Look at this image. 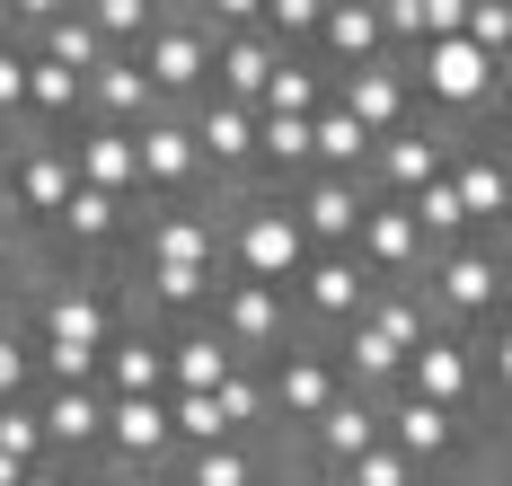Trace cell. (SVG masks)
I'll return each mask as SVG.
<instances>
[{
	"label": "cell",
	"instance_id": "obj_47",
	"mask_svg": "<svg viewBox=\"0 0 512 486\" xmlns=\"http://www.w3.org/2000/svg\"><path fill=\"white\" fill-rule=\"evenodd\" d=\"M18 486H71V469H62V460H36V469H27Z\"/></svg>",
	"mask_w": 512,
	"mask_h": 486
},
{
	"label": "cell",
	"instance_id": "obj_13",
	"mask_svg": "<svg viewBox=\"0 0 512 486\" xmlns=\"http://www.w3.org/2000/svg\"><path fill=\"white\" fill-rule=\"evenodd\" d=\"M98 442H115L124 478L151 469V460H168V451H177V442H168V398H106V433Z\"/></svg>",
	"mask_w": 512,
	"mask_h": 486
},
{
	"label": "cell",
	"instance_id": "obj_31",
	"mask_svg": "<svg viewBox=\"0 0 512 486\" xmlns=\"http://www.w3.org/2000/svg\"><path fill=\"white\" fill-rule=\"evenodd\" d=\"M53 230H62L71 248H106V239L124 230V204H115V195H89V186H71V204L53 213Z\"/></svg>",
	"mask_w": 512,
	"mask_h": 486
},
{
	"label": "cell",
	"instance_id": "obj_45",
	"mask_svg": "<svg viewBox=\"0 0 512 486\" xmlns=\"http://www.w3.org/2000/svg\"><path fill=\"white\" fill-rule=\"evenodd\" d=\"M256 36H318V0H274V9H256Z\"/></svg>",
	"mask_w": 512,
	"mask_h": 486
},
{
	"label": "cell",
	"instance_id": "obj_49",
	"mask_svg": "<svg viewBox=\"0 0 512 486\" xmlns=\"http://www.w3.org/2000/svg\"><path fill=\"white\" fill-rule=\"evenodd\" d=\"M18 478H27V469H18V460H0V486H18Z\"/></svg>",
	"mask_w": 512,
	"mask_h": 486
},
{
	"label": "cell",
	"instance_id": "obj_10",
	"mask_svg": "<svg viewBox=\"0 0 512 486\" xmlns=\"http://www.w3.org/2000/svg\"><path fill=\"white\" fill-rule=\"evenodd\" d=\"M336 107L354 115L362 133L380 142V133H398V124H415V89L398 62H362V71H345V89H336Z\"/></svg>",
	"mask_w": 512,
	"mask_h": 486
},
{
	"label": "cell",
	"instance_id": "obj_5",
	"mask_svg": "<svg viewBox=\"0 0 512 486\" xmlns=\"http://www.w3.org/2000/svg\"><path fill=\"white\" fill-rule=\"evenodd\" d=\"M362 213H371V186H362V177H318V186H301L292 230L309 239V257H327V248H354Z\"/></svg>",
	"mask_w": 512,
	"mask_h": 486
},
{
	"label": "cell",
	"instance_id": "obj_20",
	"mask_svg": "<svg viewBox=\"0 0 512 486\" xmlns=\"http://www.w3.org/2000/svg\"><path fill=\"white\" fill-rule=\"evenodd\" d=\"M27 18H36V45H27V54H45V62H62V71H71V80H89V71H98V62H106V45H98V27H89V18H80V9H27Z\"/></svg>",
	"mask_w": 512,
	"mask_h": 486
},
{
	"label": "cell",
	"instance_id": "obj_44",
	"mask_svg": "<svg viewBox=\"0 0 512 486\" xmlns=\"http://www.w3.org/2000/svg\"><path fill=\"white\" fill-rule=\"evenodd\" d=\"M18 115H27V45L0 36V124H18Z\"/></svg>",
	"mask_w": 512,
	"mask_h": 486
},
{
	"label": "cell",
	"instance_id": "obj_16",
	"mask_svg": "<svg viewBox=\"0 0 512 486\" xmlns=\"http://www.w3.org/2000/svg\"><path fill=\"white\" fill-rule=\"evenodd\" d=\"M71 177H80L89 195L133 204V195H142V177H133V133H106V124H89V133H80V151H71Z\"/></svg>",
	"mask_w": 512,
	"mask_h": 486
},
{
	"label": "cell",
	"instance_id": "obj_40",
	"mask_svg": "<svg viewBox=\"0 0 512 486\" xmlns=\"http://www.w3.org/2000/svg\"><path fill=\"white\" fill-rule=\"evenodd\" d=\"M362 327H371V336H389V345H398V354H415V345H424V336H433V327H424V310H415V301H371V310H362Z\"/></svg>",
	"mask_w": 512,
	"mask_h": 486
},
{
	"label": "cell",
	"instance_id": "obj_24",
	"mask_svg": "<svg viewBox=\"0 0 512 486\" xmlns=\"http://www.w3.org/2000/svg\"><path fill=\"white\" fill-rule=\"evenodd\" d=\"M283 292H265V283H230L221 292V345H274L283 336Z\"/></svg>",
	"mask_w": 512,
	"mask_h": 486
},
{
	"label": "cell",
	"instance_id": "obj_46",
	"mask_svg": "<svg viewBox=\"0 0 512 486\" xmlns=\"http://www.w3.org/2000/svg\"><path fill=\"white\" fill-rule=\"evenodd\" d=\"M27 372H36V354H27V336H18V327H0V407H9V398L27 389Z\"/></svg>",
	"mask_w": 512,
	"mask_h": 486
},
{
	"label": "cell",
	"instance_id": "obj_26",
	"mask_svg": "<svg viewBox=\"0 0 512 486\" xmlns=\"http://www.w3.org/2000/svg\"><path fill=\"white\" fill-rule=\"evenodd\" d=\"M309 160L327 168V177H362V160H371V133H362L336 98H327V107L309 115Z\"/></svg>",
	"mask_w": 512,
	"mask_h": 486
},
{
	"label": "cell",
	"instance_id": "obj_19",
	"mask_svg": "<svg viewBox=\"0 0 512 486\" xmlns=\"http://www.w3.org/2000/svg\"><path fill=\"white\" fill-rule=\"evenodd\" d=\"M274 36H256V27H239V36H212V71H221V98L230 107H256L265 98V71H274Z\"/></svg>",
	"mask_w": 512,
	"mask_h": 486
},
{
	"label": "cell",
	"instance_id": "obj_23",
	"mask_svg": "<svg viewBox=\"0 0 512 486\" xmlns=\"http://www.w3.org/2000/svg\"><path fill=\"white\" fill-rule=\"evenodd\" d=\"M318 54H336V62H380L389 54V36H380V9L371 0H345V9H318Z\"/></svg>",
	"mask_w": 512,
	"mask_h": 486
},
{
	"label": "cell",
	"instance_id": "obj_14",
	"mask_svg": "<svg viewBox=\"0 0 512 486\" xmlns=\"http://www.w3.org/2000/svg\"><path fill=\"white\" fill-rule=\"evenodd\" d=\"M433 292H442L451 319H486V310L504 301V257H486V248H442Z\"/></svg>",
	"mask_w": 512,
	"mask_h": 486
},
{
	"label": "cell",
	"instance_id": "obj_51",
	"mask_svg": "<svg viewBox=\"0 0 512 486\" xmlns=\"http://www.w3.org/2000/svg\"><path fill=\"white\" fill-rule=\"evenodd\" d=\"M415 486H451V478H415Z\"/></svg>",
	"mask_w": 512,
	"mask_h": 486
},
{
	"label": "cell",
	"instance_id": "obj_11",
	"mask_svg": "<svg viewBox=\"0 0 512 486\" xmlns=\"http://www.w3.org/2000/svg\"><path fill=\"white\" fill-rule=\"evenodd\" d=\"M133 177H142V195H177V186H195V133H186V115L159 107L142 133H133Z\"/></svg>",
	"mask_w": 512,
	"mask_h": 486
},
{
	"label": "cell",
	"instance_id": "obj_38",
	"mask_svg": "<svg viewBox=\"0 0 512 486\" xmlns=\"http://www.w3.org/2000/svg\"><path fill=\"white\" fill-rule=\"evenodd\" d=\"M0 460H18V469L53 460V451H45V425H36V407H27V398H9V407H0Z\"/></svg>",
	"mask_w": 512,
	"mask_h": 486
},
{
	"label": "cell",
	"instance_id": "obj_6",
	"mask_svg": "<svg viewBox=\"0 0 512 486\" xmlns=\"http://www.w3.org/2000/svg\"><path fill=\"white\" fill-rule=\"evenodd\" d=\"M398 398H424V407H451L460 416V398H477V354H468L460 336H424L407 354V372H398Z\"/></svg>",
	"mask_w": 512,
	"mask_h": 486
},
{
	"label": "cell",
	"instance_id": "obj_39",
	"mask_svg": "<svg viewBox=\"0 0 512 486\" xmlns=\"http://www.w3.org/2000/svg\"><path fill=\"white\" fill-rule=\"evenodd\" d=\"M212 407H221V425H230V433H239V425H265V416H274V407H265V380H256V372H230L221 389H212Z\"/></svg>",
	"mask_w": 512,
	"mask_h": 486
},
{
	"label": "cell",
	"instance_id": "obj_37",
	"mask_svg": "<svg viewBox=\"0 0 512 486\" xmlns=\"http://www.w3.org/2000/svg\"><path fill=\"white\" fill-rule=\"evenodd\" d=\"M256 160L309 168V115H256Z\"/></svg>",
	"mask_w": 512,
	"mask_h": 486
},
{
	"label": "cell",
	"instance_id": "obj_48",
	"mask_svg": "<svg viewBox=\"0 0 512 486\" xmlns=\"http://www.w3.org/2000/svg\"><path fill=\"white\" fill-rule=\"evenodd\" d=\"M9 283H18V274H9V248H0V301H9Z\"/></svg>",
	"mask_w": 512,
	"mask_h": 486
},
{
	"label": "cell",
	"instance_id": "obj_2",
	"mask_svg": "<svg viewBox=\"0 0 512 486\" xmlns=\"http://www.w3.org/2000/svg\"><path fill=\"white\" fill-rule=\"evenodd\" d=\"M142 80L159 89V107L168 98H186V89H204V71H212V36L195 27V18H159L151 36H142Z\"/></svg>",
	"mask_w": 512,
	"mask_h": 486
},
{
	"label": "cell",
	"instance_id": "obj_35",
	"mask_svg": "<svg viewBox=\"0 0 512 486\" xmlns=\"http://www.w3.org/2000/svg\"><path fill=\"white\" fill-rule=\"evenodd\" d=\"M168 442L212 451V442H230V425H221V407H212V398H177V389H168Z\"/></svg>",
	"mask_w": 512,
	"mask_h": 486
},
{
	"label": "cell",
	"instance_id": "obj_17",
	"mask_svg": "<svg viewBox=\"0 0 512 486\" xmlns=\"http://www.w3.org/2000/svg\"><path fill=\"white\" fill-rule=\"evenodd\" d=\"M186 133H195V168H248L256 160V107L212 98L204 115H186Z\"/></svg>",
	"mask_w": 512,
	"mask_h": 486
},
{
	"label": "cell",
	"instance_id": "obj_52",
	"mask_svg": "<svg viewBox=\"0 0 512 486\" xmlns=\"http://www.w3.org/2000/svg\"><path fill=\"white\" fill-rule=\"evenodd\" d=\"M115 486H142V478H115Z\"/></svg>",
	"mask_w": 512,
	"mask_h": 486
},
{
	"label": "cell",
	"instance_id": "obj_33",
	"mask_svg": "<svg viewBox=\"0 0 512 486\" xmlns=\"http://www.w3.org/2000/svg\"><path fill=\"white\" fill-rule=\"evenodd\" d=\"M151 266H212V221L204 213H168L151 230Z\"/></svg>",
	"mask_w": 512,
	"mask_h": 486
},
{
	"label": "cell",
	"instance_id": "obj_29",
	"mask_svg": "<svg viewBox=\"0 0 512 486\" xmlns=\"http://www.w3.org/2000/svg\"><path fill=\"white\" fill-rule=\"evenodd\" d=\"M309 433H318V451H327L336 469H354L362 451L380 442V407H371V398H336V407H327V416H318Z\"/></svg>",
	"mask_w": 512,
	"mask_h": 486
},
{
	"label": "cell",
	"instance_id": "obj_12",
	"mask_svg": "<svg viewBox=\"0 0 512 486\" xmlns=\"http://www.w3.org/2000/svg\"><path fill=\"white\" fill-rule=\"evenodd\" d=\"M336 398H345V380H336L327 354H283V372L265 380V407H274V416H292V425H318Z\"/></svg>",
	"mask_w": 512,
	"mask_h": 486
},
{
	"label": "cell",
	"instance_id": "obj_15",
	"mask_svg": "<svg viewBox=\"0 0 512 486\" xmlns=\"http://www.w3.org/2000/svg\"><path fill=\"white\" fill-rule=\"evenodd\" d=\"M98 389L106 398H168V345H151V336H106Z\"/></svg>",
	"mask_w": 512,
	"mask_h": 486
},
{
	"label": "cell",
	"instance_id": "obj_3",
	"mask_svg": "<svg viewBox=\"0 0 512 486\" xmlns=\"http://www.w3.org/2000/svg\"><path fill=\"white\" fill-rule=\"evenodd\" d=\"M407 89H424V98H433V107H486V89H495V62L477 54V45H468V36H442V45H424V54H415V80Z\"/></svg>",
	"mask_w": 512,
	"mask_h": 486
},
{
	"label": "cell",
	"instance_id": "obj_42",
	"mask_svg": "<svg viewBox=\"0 0 512 486\" xmlns=\"http://www.w3.org/2000/svg\"><path fill=\"white\" fill-rule=\"evenodd\" d=\"M45 380H53V389H98V354H89V345H53V336H45Z\"/></svg>",
	"mask_w": 512,
	"mask_h": 486
},
{
	"label": "cell",
	"instance_id": "obj_27",
	"mask_svg": "<svg viewBox=\"0 0 512 486\" xmlns=\"http://www.w3.org/2000/svg\"><path fill=\"white\" fill-rule=\"evenodd\" d=\"M36 327H45L53 345H89V354H106V336H115V319H106L98 292H53L45 310H36Z\"/></svg>",
	"mask_w": 512,
	"mask_h": 486
},
{
	"label": "cell",
	"instance_id": "obj_34",
	"mask_svg": "<svg viewBox=\"0 0 512 486\" xmlns=\"http://www.w3.org/2000/svg\"><path fill=\"white\" fill-rule=\"evenodd\" d=\"M27 115L45 124V115H80V80L62 71V62H45V54H27Z\"/></svg>",
	"mask_w": 512,
	"mask_h": 486
},
{
	"label": "cell",
	"instance_id": "obj_41",
	"mask_svg": "<svg viewBox=\"0 0 512 486\" xmlns=\"http://www.w3.org/2000/svg\"><path fill=\"white\" fill-rule=\"evenodd\" d=\"M151 301L159 310H195V301H212V266H151Z\"/></svg>",
	"mask_w": 512,
	"mask_h": 486
},
{
	"label": "cell",
	"instance_id": "obj_50",
	"mask_svg": "<svg viewBox=\"0 0 512 486\" xmlns=\"http://www.w3.org/2000/svg\"><path fill=\"white\" fill-rule=\"evenodd\" d=\"M0 204H9V168H0Z\"/></svg>",
	"mask_w": 512,
	"mask_h": 486
},
{
	"label": "cell",
	"instance_id": "obj_43",
	"mask_svg": "<svg viewBox=\"0 0 512 486\" xmlns=\"http://www.w3.org/2000/svg\"><path fill=\"white\" fill-rule=\"evenodd\" d=\"M345 486H415V469L398 460V451H389V442H371L354 469H345Z\"/></svg>",
	"mask_w": 512,
	"mask_h": 486
},
{
	"label": "cell",
	"instance_id": "obj_7",
	"mask_svg": "<svg viewBox=\"0 0 512 486\" xmlns=\"http://www.w3.org/2000/svg\"><path fill=\"white\" fill-rule=\"evenodd\" d=\"M380 442L407 460L415 478H433V469L460 451V416H451V407H424V398H398V407L380 416Z\"/></svg>",
	"mask_w": 512,
	"mask_h": 486
},
{
	"label": "cell",
	"instance_id": "obj_25",
	"mask_svg": "<svg viewBox=\"0 0 512 486\" xmlns=\"http://www.w3.org/2000/svg\"><path fill=\"white\" fill-rule=\"evenodd\" d=\"M230 372H239V363H230V345H221L212 327H195V336L168 345V389H177V398H212Z\"/></svg>",
	"mask_w": 512,
	"mask_h": 486
},
{
	"label": "cell",
	"instance_id": "obj_8",
	"mask_svg": "<svg viewBox=\"0 0 512 486\" xmlns=\"http://www.w3.org/2000/svg\"><path fill=\"white\" fill-rule=\"evenodd\" d=\"M371 195H389V204H407L415 186H433V177H442V142H433V133H424V124H398V133H380V142H371Z\"/></svg>",
	"mask_w": 512,
	"mask_h": 486
},
{
	"label": "cell",
	"instance_id": "obj_18",
	"mask_svg": "<svg viewBox=\"0 0 512 486\" xmlns=\"http://www.w3.org/2000/svg\"><path fill=\"white\" fill-rule=\"evenodd\" d=\"M71 186H80V177H71V151H62V142H36L27 160L9 168V204H18V213H36V221L62 213V204H71Z\"/></svg>",
	"mask_w": 512,
	"mask_h": 486
},
{
	"label": "cell",
	"instance_id": "obj_28",
	"mask_svg": "<svg viewBox=\"0 0 512 486\" xmlns=\"http://www.w3.org/2000/svg\"><path fill=\"white\" fill-rule=\"evenodd\" d=\"M451 177V195H460V221H504L512 213V168L486 151V160H460V168H442Z\"/></svg>",
	"mask_w": 512,
	"mask_h": 486
},
{
	"label": "cell",
	"instance_id": "obj_30",
	"mask_svg": "<svg viewBox=\"0 0 512 486\" xmlns=\"http://www.w3.org/2000/svg\"><path fill=\"white\" fill-rule=\"evenodd\" d=\"M318 107H327V80H318V62H309V54H274L256 115H318Z\"/></svg>",
	"mask_w": 512,
	"mask_h": 486
},
{
	"label": "cell",
	"instance_id": "obj_1",
	"mask_svg": "<svg viewBox=\"0 0 512 486\" xmlns=\"http://www.w3.org/2000/svg\"><path fill=\"white\" fill-rule=\"evenodd\" d=\"M230 266H239V283H265V292H283V283L309 266V239L292 230V213H283V204H256V213L230 230Z\"/></svg>",
	"mask_w": 512,
	"mask_h": 486
},
{
	"label": "cell",
	"instance_id": "obj_9",
	"mask_svg": "<svg viewBox=\"0 0 512 486\" xmlns=\"http://www.w3.org/2000/svg\"><path fill=\"white\" fill-rule=\"evenodd\" d=\"M292 283H301V310H309V319H327V327H354L362 310H371V274L354 266V248H327V257H309Z\"/></svg>",
	"mask_w": 512,
	"mask_h": 486
},
{
	"label": "cell",
	"instance_id": "obj_36",
	"mask_svg": "<svg viewBox=\"0 0 512 486\" xmlns=\"http://www.w3.org/2000/svg\"><path fill=\"white\" fill-rule=\"evenodd\" d=\"M186 486H256V451L248 442H212L186 460Z\"/></svg>",
	"mask_w": 512,
	"mask_h": 486
},
{
	"label": "cell",
	"instance_id": "obj_4",
	"mask_svg": "<svg viewBox=\"0 0 512 486\" xmlns=\"http://www.w3.org/2000/svg\"><path fill=\"white\" fill-rule=\"evenodd\" d=\"M80 115H98L106 133H142V124L159 115V89L142 80V62H133V54H106L98 71L80 80Z\"/></svg>",
	"mask_w": 512,
	"mask_h": 486
},
{
	"label": "cell",
	"instance_id": "obj_21",
	"mask_svg": "<svg viewBox=\"0 0 512 486\" xmlns=\"http://www.w3.org/2000/svg\"><path fill=\"white\" fill-rule=\"evenodd\" d=\"M415 257H424V239H415L407 204H371L354 230V266H380V274H407Z\"/></svg>",
	"mask_w": 512,
	"mask_h": 486
},
{
	"label": "cell",
	"instance_id": "obj_22",
	"mask_svg": "<svg viewBox=\"0 0 512 486\" xmlns=\"http://www.w3.org/2000/svg\"><path fill=\"white\" fill-rule=\"evenodd\" d=\"M36 425H45V451H89L106 433V389H53L45 407H36Z\"/></svg>",
	"mask_w": 512,
	"mask_h": 486
},
{
	"label": "cell",
	"instance_id": "obj_32",
	"mask_svg": "<svg viewBox=\"0 0 512 486\" xmlns=\"http://www.w3.org/2000/svg\"><path fill=\"white\" fill-rule=\"evenodd\" d=\"M345 372L362 380V389H398V372H407V354H398V345H389V336H371V327H345ZM336 372V380H345Z\"/></svg>",
	"mask_w": 512,
	"mask_h": 486
}]
</instances>
